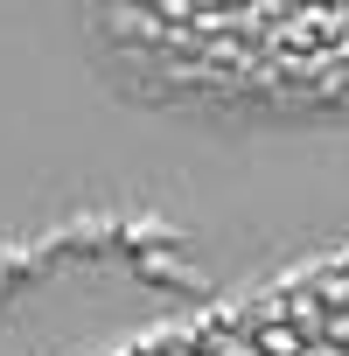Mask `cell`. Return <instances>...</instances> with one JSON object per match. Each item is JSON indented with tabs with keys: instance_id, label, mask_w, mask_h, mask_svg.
I'll return each instance as SVG.
<instances>
[{
	"instance_id": "cell-1",
	"label": "cell",
	"mask_w": 349,
	"mask_h": 356,
	"mask_svg": "<svg viewBox=\"0 0 349 356\" xmlns=\"http://www.w3.org/2000/svg\"><path fill=\"white\" fill-rule=\"evenodd\" d=\"M252 356H307V335H300L293 321H259V335H252Z\"/></svg>"
},
{
	"instance_id": "cell-2",
	"label": "cell",
	"mask_w": 349,
	"mask_h": 356,
	"mask_svg": "<svg viewBox=\"0 0 349 356\" xmlns=\"http://www.w3.org/2000/svg\"><path fill=\"white\" fill-rule=\"evenodd\" d=\"M161 356H168V349H161Z\"/></svg>"
}]
</instances>
